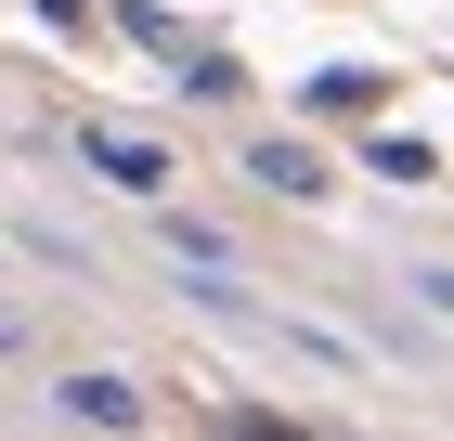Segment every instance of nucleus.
<instances>
[{
    "label": "nucleus",
    "mask_w": 454,
    "mask_h": 441,
    "mask_svg": "<svg viewBox=\"0 0 454 441\" xmlns=\"http://www.w3.org/2000/svg\"><path fill=\"white\" fill-rule=\"evenodd\" d=\"M247 182H273V195H325V156H312V143H247Z\"/></svg>",
    "instance_id": "nucleus-4"
},
{
    "label": "nucleus",
    "mask_w": 454,
    "mask_h": 441,
    "mask_svg": "<svg viewBox=\"0 0 454 441\" xmlns=\"http://www.w3.org/2000/svg\"><path fill=\"white\" fill-rule=\"evenodd\" d=\"M364 182H442V156H428L416 130H389V117H377V130H364Z\"/></svg>",
    "instance_id": "nucleus-3"
},
{
    "label": "nucleus",
    "mask_w": 454,
    "mask_h": 441,
    "mask_svg": "<svg viewBox=\"0 0 454 441\" xmlns=\"http://www.w3.org/2000/svg\"><path fill=\"white\" fill-rule=\"evenodd\" d=\"M117 27H130L143 52H169V66H182V52H195V39H182V13H156V0H130V13H117Z\"/></svg>",
    "instance_id": "nucleus-7"
},
{
    "label": "nucleus",
    "mask_w": 454,
    "mask_h": 441,
    "mask_svg": "<svg viewBox=\"0 0 454 441\" xmlns=\"http://www.w3.org/2000/svg\"><path fill=\"white\" fill-rule=\"evenodd\" d=\"M78 169H105L117 195H169V156L143 130H105V117H78Z\"/></svg>",
    "instance_id": "nucleus-1"
},
{
    "label": "nucleus",
    "mask_w": 454,
    "mask_h": 441,
    "mask_svg": "<svg viewBox=\"0 0 454 441\" xmlns=\"http://www.w3.org/2000/svg\"><path fill=\"white\" fill-rule=\"evenodd\" d=\"M182 91H195V104H234V91H247V66L221 52V39H195V52H182Z\"/></svg>",
    "instance_id": "nucleus-6"
},
{
    "label": "nucleus",
    "mask_w": 454,
    "mask_h": 441,
    "mask_svg": "<svg viewBox=\"0 0 454 441\" xmlns=\"http://www.w3.org/2000/svg\"><path fill=\"white\" fill-rule=\"evenodd\" d=\"M312 104H325V117H377L389 78H377V66H325V78H312Z\"/></svg>",
    "instance_id": "nucleus-5"
},
{
    "label": "nucleus",
    "mask_w": 454,
    "mask_h": 441,
    "mask_svg": "<svg viewBox=\"0 0 454 441\" xmlns=\"http://www.w3.org/2000/svg\"><path fill=\"white\" fill-rule=\"evenodd\" d=\"M52 415H66V429H143V390H130V376H66Z\"/></svg>",
    "instance_id": "nucleus-2"
}]
</instances>
